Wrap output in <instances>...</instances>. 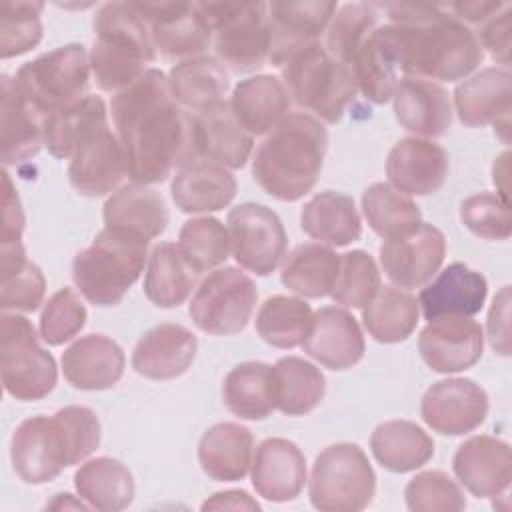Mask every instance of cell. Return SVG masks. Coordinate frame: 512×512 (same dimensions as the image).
I'll return each instance as SVG.
<instances>
[{
  "label": "cell",
  "instance_id": "ab89813d",
  "mask_svg": "<svg viewBox=\"0 0 512 512\" xmlns=\"http://www.w3.org/2000/svg\"><path fill=\"white\" fill-rule=\"evenodd\" d=\"M228 84L224 66L210 56L176 62L168 72V86L174 100L184 110L198 114L222 102Z\"/></svg>",
  "mask_w": 512,
  "mask_h": 512
},
{
  "label": "cell",
  "instance_id": "7a4b0ae2",
  "mask_svg": "<svg viewBox=\"0 0 512 512\" xmlns=\"http://www.w3.org/2000/svg\"><path fill=\"white\" fill-rule=\"evenodd\" d=\"M384 8L390 24L378 26L376 32L406 78L456 82L480 66L484 52L478 36L448 6L388 4Z\"/></svg>",
  "mask_w": 512,
  "mask_h": 512
},
{
  "label": "cell",
  "instance_id": "4fadbf2b",
  "mask_svg": "<svg viewBox=\"0 0 512 512\" xmlns=\"http://www.w3.org/2000/svg\"><path fill=\"white\" fill-rule=\"evenodd\" d=\"M146 22L152 44L166 60H188L212 42V30L198 2H130Z\"/></svg>",
  "mask_w": 512,
  "mask_h": 512
},
{
  "label": "cell",
  "instance_id": "277c9868",
  "mask_svg": "<svg viewBox=\"0 0 512 512\" xmlns=\"http://www.w3.org/2000/svg\"><path fill=\"white\" fill-rule=\"evenodd\" d=\"M90 68L104 92H120L136 82L156 58L146 22L130 2H106L94 16Z\"/></svg>",
  "mask_w": 512,
  "mask_h": 512
},
{
  "label": "cell",
  "instance_id": "e0dca14e",
  "mask_svg": "<svg viewBox=\"0 0 512 512\" xmlns=\"http://www.w3.org/2000/svg\"><path fill=\"white\" fill-rule=\"evenodd\" d=\"M422 360L440 374H454L472 368L484 350L482 326L470 316H446L430 320L420 336Z\"/></svg>",
  "mask_w": 512,
  "mask_h": 512
},
{
  "label": "cell",
  "instance_id": "680465c9",
  "mask_svg": "<svg viewBox=\"0 0 512 512\" xmlns=\"http://www.w3.org/2000/svg\"><path fill=\"white\" fill-rule=\"evenodd\" d=\"M510 32H512V8L506 4L498 14L488 18L482 24L478 42L482 50L486 48L492 60L502 64V68H508L510 64Z\"/></svg>",
  "mask_w": 512,
  "mask_h": 512
},
{
  "label": "cell",
  "instance_id": "1f68e13d",
  "mask_svg": "<svg viewBox=\"0 0 512 512\" xmlns=\"http://www.w3.org/2000/svg\"><path fill=\"white\" fill-rule=\"evenodd\" d=\"M292 98L286 84L272 74H258L240 80L230 98L236 120L248 134H266L290 114Z\"/></svg>",
  "mask_w": 512,
  "mask_h": 512
},
{
  "label": "cell",
  "instance_id": "f546056e",
  "mask_svg": "<svg viewBox=\"0 0 512 512\" xmlns=\"http://www.w3.org/2000/svg\"><path fill=\"white\" fill-rule=\"evenodd\" d=\"M394 116L416 136L438 138L452 124V102L444 86L420 78H402L392 94Z\"/></svg>",
  "mask_w": 512,
  "mask_h": 512
},
{
  "label": "cell",
  "instance_id": "8fae6325",
  "mask_svg": "<svg viewBox=\"0 0 512 512\" xmlns=\"http://www.w3.org/2000/svg\"><path fill=\"white\" fill-rule=\"evenodd\" d=\"M258 300L256 284L234 266L210 272L190 300L196 328L214 336H232L246 328Z\"/></svg>",
  "mask_w": 512,
  "mask_h": 512
},
{
  "label": "cell",
  "instance_id": "5b68a950",
  "mask_svg": "<svg viewBox=\"0 0 512 512\" xmlns=\"http://www.w3.org/2000/svg\"><path fill=\"white\" fill-rule=\"evenodd\" d=\"M150 240L126 230L104 228L72 260V280L94 306H116L140 278Z\"/></svg>",
  "mask_w": 512,
  "mask_h": 512
},
{
  "label": "cell",
  "instance_id": "f1b7e54d",
  "mask_svg": "<svg viewBox=\"0 0 512 512\" xmlns=\"http://www.w3.org/2000/svg\"><path fill=\"white\" fill-rule=\"evenodd\" d=\"M126 356L106 334H86L62 352V372L78 390H108L124 374Z\"/></svg>",
  "mask_w": 512,
  "mask_h": 512
},
{
  "label": "cell",
  "instance_id": "d4e9b609",
  "mask_svg": "<svg viewBox=\"0 0 512 512\" xmlns=\"http://www.w3.org/2000/svg\"><path fill=\"white\" fill-rule=\"evenodd\" d=\"M198 350V338L182 324L164 322L140 336L132 352V368L150 380L182 376Z\"/></svg>",
  "mask_w": 512,
  "mask_h": 512
},
{
  "label": "cell",
  "instance_id": "3957f363",
  "mask_svg": "<svg viewBox=\"0 0 512 512\" xmlns=\"http://www.w3.org/2000/svg\"><path fill=\"white\" fill-rule=\"evenodd\" d=\"M326 150L324 124L312 114L292 112L256 148L252 176L272 198L296 202L314 188Z\"/></svg>",
  "mask_w": 512,
  "mask_h": 512
},
{
  "label": "cell",
  "instance_id": "484cf974",
  "mask_svg": "<svg viewBox=\"0 0 512 512\" xmlns=\"http://www.w3.org/2000/svg\"><path fill=\"white\" fill-rule=\"evenodd\" d=\"M174 204L186 214L218 212L236 196V178L226 166L194 156L182 164L170 182Z\"/></svg>",
  "mask_w": 512,
  "mask_h": 512
},
{
  "label": "cell",
  "instance_id": "7dc6e473",
  "mask_svg": "<svg viewBox=\"0 0 512 512\" xmlns=\"http://www.w3.org/2000/svg\"><path fill=\"white\" fill-rule=\"evenodd\" d=\"M350 68L354 72L356 86L366 100L386 104L392 98L398 86V66L376 28L356 52Z\"/></svg>",
  "mask_w": 512,
  "mask_h": 512
},
{
  "label": "cell",
  "instance_id": "f5cc1de1",
  "mask_svg": "<svg viewBox=\"0 0 512 512\" xmlns=\"http://www.w3.org/2000/svg\"><path fill=\"white\" fill-rule=\"evenodd\" d=\"M406 506L412 512H458L466 508V496L458 482L442 470L416 474L404 488Z\"/></svg>",
  "mask_w": 512,
  "mask_h": 512
},
{
  "label": "cell",
  "instance_id": "836d02e7",
  "mask_svg": "<svg viewBox=\"0 0 512 512\" xmlns=\"http://www.w3.org/2000/svg\"><path fill=\"white\" fill-rule=\"evenodd\" d=\"M106 228L126 230L148 240L160 236L170 220L164 198L146 184L120 186L102 210Z\"/></svg>",
  "mask_w": 512,
  "mask_h": 512
},
{
  "label": "cell",
  "instance_id": "4316f807",
  "mask_svg": "<svg viewBox=\"0 0 512 512\" xmlns=\"http://www.w3.org/2000/svg\"><path fill=\"white\" fill-rule=\"evenodd\" d=\"M44 144V116L12 76L0 80V148L4 166L34 158Z\"/></svg>",
  "mask_w": 512,
  "mask_h": 512
},
{
  "label": "cell",
  "instance_id": "ac0fdd59",
  "mask_svg": "<svg viewBox=\"0 0 512 512\" xmlns=\"http://www.w3.org/2000/svg\"><path fill=\"white\" fill-rule=\"evenodd\" d=\"M128 176V156L120 138L106 126L86 138L68 166L72 188L88 198L114 192Z\"/></svg>",
  "mask_w": 512,
  "mask_h": 512
},
{
  "label": "cell",
  "instance_id": "e7e4bbea",
  "mask_svg": "<svg viewBox=\"0 0 512 512\" xmlns=\"http://www.w3.org/2000/svg\"><path fill=\"white\" fill-rule=\"evenodd\" d=\"M508 158L510 154L508 152H502L496 162H494V168H492V182L496 184V192L498 196L508 202V186H506V174H508Z\"/></svg>",
  "mask_w": 512,
  "mask_h": 512
},
{
  "label": "cell",
  "instance_id": "ffe728a7",
  "mask_svg": "<svg viewBox=\"0 0 512 512\" xmlns=\"http://www.w3.org/2000/svg\"><path fill=\"white\" fill-rule=\"evenodd\" d=\"M338 2L300 0V2H270V50L268 62L276 68L298 48L320 40L328 28Z\"/></svg>",
  "mask_w": 512,
  "mask_h": 512
},
{
  "label": "cell",
  "instance_id": "d590c367",
  "mask_svg": "<svg viewBox=\"0 0 512 512\" xmlns=\"http://www.w3.org/2000/svg\"><path fill=\"white\" fill-rule=\"evenodd\" d=\"M270 388L274 410L288 416H302L322 402L326 378L312 362L286 356L270 366Z\"/></svg>",
  "mask_w": 512,
  "mask_h": 512
},
{
  "label": "cell",
  "instance_id": "7402d4cb",
  "mask_svg": "<svg viewBox=\"0 0 512 512\" xmlns=\"http://www.w3.org/2000/svg\"><path fill=\"white\" fill-rule=\"evenodd\" d=\"M452 468L456 478L476 498L502 496L512 480L510 446L488 434L472 436L458 446Z\"/></svg>",
  "mask_w": 512,
  "mask_h": 512
},
{
  "label": "cell",
  "instance_id": "cb8c5ba5",
  "mask_svg": "<svg viewBox=\"0 0 512 512\" xmlns=\"http://www.w3.org/2000/svg\"><path fill=\"white\" fill-rule=\"evenodd\" d=\"M252 486L268 502H290L306 484L304 452L286 438L260 442L250 464Z\"/></svg>",
  "mask_w": 512,
  "mask_h": 512
},
{
  "label": "cell",
  "instance_id": "83f0119b",
  "mask_svg": "<svg viewBox=\"0 0 512 512\" xmlns=\"http://www.w3.org/2000/svg\"><path fill=\"white\" fill-rule=\"evenodd\" d=\"M486 294L488 282L478 270L462 262H452L436 280L424 284L418 306L428 322L446 316H474L482 310Z\"/></svg>",
  "mask_w": 512,
  "mask_h": 512
},
{
  "label": "cell",
  "instance_id": "9f6ffc18",
  "mask_svg": "<svg viewBox=\"0 0 512 512\" xmlns=\"http://www.w3.org/2000/svg\"><path fill=\"white\" fill-rule=\"evenodd\" d=\"M46 280L42 270L34 262H26L14 274L2 278L0 286V308L20 310V312H36L44 300Z\"/></svg>",
  "mask_w": 512,
  "mask_h": 512
},
{
  "label": "cell",
  "instance_id": "30bf717a",
  "mask_svg": "<svg viewBox=\"0 0 512 512\" xmlns=\"http://www.w3.org/2000/svg\"><path fill=\"white\" fill-rule=\"evenodd\" d=\"M90 72L86 48L72 42L22 64L14 80L30 104L46 118L84 98Z\"/></svg>",
  "mask_w": 512,
  "mask_h": 512
},
{
  "label": "cell",
  "instance_id": "8d00e7d4",
  "mask_svg": "<svg viewBox=\"0 0 512 512\" xmlns=\"http://www.w3.org/2000/svg\"><path fill=\"white\" fill-rule=\"evenodd\" d=\"M370 450L376 462L390 472H412L434 456V440L410 420H388L374 428Z\"/></svg>",
  "mask_w": 512,
  "mask_h": 512
},
{
  "label": "cell",
  "instance_id": "d6986e66",
  "mask_svg": "<svg viewBox=\"0 0 512 512\" xmlns=\"http://www.w3.org/2000/svg\"><path fill=\"white\" fill-rule=\"evenodd\" d=\"M454 106L464 126L494 124L508 140L512 110V74L508 68L490 66L462 80L454 88Z\"/></svg>",
  "mask_w": 512,
  "mask_h": 512
},
{
  "label": "cell",
  "instance_id": "9a60e30c",
  "mask_svg": "<svg viewBox=\"0 0 512 512\" xmlns=\"http://www.w3.org/2000/svg\"><path fill=\"white\" fill-rule=\"evenodd\" d=\"M420 414L434 432L462 436L486 420L488 394L470 378L438 380L424 392Z\"/></svg>",
  "mask_w": 512,
  "mask_h": 512
},
{
  "label": "cell",
  "instance_id": "7c38bea8",
  "mask_svg": "<svg viewBox=\"0 0 512 512\" xmlns=\"http://www.w3.org/2000/svg\"><path fill=\"white\" fill-rule=\"evenodd\" d=\"M230 252L236 262L258 274H272L286 256L288 236L282 220L264 204L244 202L234 206L226 218Z\"/></svg>",
  "mask_w": 512,
  "mask_h": 512
},
{
  "label": "cell",
  "instance_id": "bcb514c9",
  "mask_svg": "<svg viewBox=\"0 0 512 512\" xmlns=\"http://www.w3.org/2000/svg\"><path fill=\"white\" fill-rule=\"evenodd\" d=\"M312 314L314 312L306 300L276 294L266 298L260 306L256 314V332L274 348H296L308 334Z\"/></svg>",
  "mask_w": 512,
  "mask_h": 512
},
{
  "label": "cell",
  "instance_id": "6da1fadb",
  "mask_svg": "<svg viewBox=\"0 0 512 512\" xmlns=\"http://www.w3.org/2000/svg\"><path fill=\"white\" fill-rule=\"evenodd\" d=\"M112 122L136 184L164 182L196 156L194 116L172 96L168 76L148 68L110 102Z\"/></svg>",
  "mask_w": 512,
  "mask_h": 512
},
{
  "label": "cell",
  "instance_id": "5bb4252c",
  "mask_svg": "<svg viewBox=\"0 0 512 512\" xmlns=\"http://www.w3.org/2000/svg\"><path fill=\"white\" fill-rule=\"evenodd\" d=\"M10 458L16 476L26 484H46L74 466L56 416H32L20 422L10 440Z\"/></svg>",
  "mask_w": 512,
  "mask_h": 512
},
{
  "label": "cell",
  "instance_id": "d6a6232c",
  "mask_svg": "<svg viewBox=\"0 0 512 512\" xmlns=\"http://www.w3.org/2000/svg\"><path fill=\"white\" fill-rule=\"evenodd\" d=\"M254 436L236 422L210 426L198 444V462L204 474L216 482L242 480L252 464Z\"/></svg>",
  "mask_w": 512,
  "mask_h": 512
},
{
  "label": "cell",
  "instance_id": "6125c7cd",
  "mask_svg": "<svg viewBox=\"0 0 512 512\" xmlns=\"http://www.w3.org/2000/svg\"><path fill=\"white\" fill-rule=\"evenodd\" d=\"M504 6H506V2H454V4H448L450 12H454V16L464 24L466 22L468 24H484L488 18L498 14Z\"/></svg>",
  "mask_w": 512,
  "mask_h": 512
},
{
  "label": "cell",
  "instance_id": "c3c4849f",
  "mask_svg": "<svg viewBox=\"0 0 512 512\" xmlns=\"http://www.w3.org/2000/svg\"><path fill=\"white\" fill-rule=\"evenodd\" d=\"M178 248L196 274L218 268L230 254V238L226 226L212 216L190 218L178 234Z\"/></svg>",
  "mask_w": 512,
  "mask_h": 512
},
{
  "label": "cell",
  "instance_id": "4dcf8cb0",
  "mask_svg": "<svg viewBox=\"0 0 512 512\" xmlns=\"http://www.w3.org/2000/svg\"><path fill=\"white\" fill-rule=\"evenodd\" d=\"M194 146L202 158L226 168H242L252 154L254 140L232 114L230 102L222 100L194 116Z\"/></svg>",
  "mask_w": 512,
  "mask_h": 512
},
{
  "label": "cell",
  "instance_id": "44dd1931",
  "mask_svg": "<svg viewBox=\"0 0 512 512\" xmlns=\"http://www.w3.org/2000/svg\"><path fill=\"white\" fill-rule=\"evenodd\" d=\"M386 176L388 184L406 196L434 194L448 176V154L428 138H402L388 152Z\"/></svg>",
  "mask_w": 512,
  "mask_h": 512
},
{
  "label": "cell",
  "instance_id": "52a82bcc",
  "mask_svg": "<svg viewBox=\"0 0 512 512\" xmlns=\"http://www.w3.org/2000/svg\"><path fill=\"white\" fill-rule=\"evenodd\" d=\"M212 34L214 50L230 72L260 70L270 50L266 2H198Z\"/></svg>",
  "mask_w": 512,
  "mask_h": 512
},
{
  "label": "cell",
  "instance_id": "db71d44e",
  "mask_svg": "<svg viewBox=\"0 0 512 512\" xmlns=\"http://www.w3.org/2000/svg\"><path fill=\"white\" fill-rule=\"evenodd\" d=\"M86 306L80 296L64 286L54 292L40 314V338L48 346H60L72 340L86 324Z\"/></svg>",
  "mask_w": 512,
  "mask_h": 512
},
{
  "label": "cell",
  "instance_id": "be15d7a7",
  "mask_svg": "<svg viewBox=\"0 0 512 512\" xmlns=\"http://www.w3.org/2000/svg\"><path fill=\"white\" fill-rule=\"evenodd\" d=\"M202 510H260V504L244 490H224L212 494Z\"/></svg>",
  "mask_w": 512,
  "mask_h": 512
},
{
  "label": "cell",
  "instance_id": "9c48e42d",
  "mask_svg": "<svg viewBox=\"0 0 512 512\" xmlns=\"http://www.w3.org/2000/svg\"><path fill=\"white\" fill-rule=\"evenodd\" d=\"M0 358L4 390L22 402L48 396L58 380L54 356L42 348L32 322L22 314L0 316Z\"/></svg>",
  "mask_w": 512,
  "mask_h": 512
},
{
  "label": "cell",
  "instance_id": "603a6c76",
  "mask_svg": "<svg viewBox=\"0 0 512 512\" xmlns=\"http://www.w3.org/2000/svg\"><path fill=\"white\" fill-rule=\"evenodd\" d=\"M304 352L330 370H346L364 356L366 342L358 320L340 306H324L312 314Z\"/></svg>",
  "mask_w": 512,
  "mask_h": 512
},
{
  "label": "cell",
  "instance_id": "8992f818",
  "mask_svg": "<svg viewBox=\"0 0 512 512\" xmlns=\"http://www.w3.org/2000/svg\"><path fill=\"white\" fill-rule=\"evenodd\" d=\"M278 70L290 98L328 124L342 118L358 92L352 68L332 58L320 40L294 50Z\"/></svg>",
  "mask_w": 512,
  "mask_h": 512
},
{
  "label": "cell",
  "instance_id": "74e56055",
  "mask_svg": "<svg viewBox=\"0 0 512 512\" xmlns=\"http://www.w3.org/2000/svg\"><path fill=\"white\" fill-rule=\"evenodd\" d=\"M108 126L106 104L100 96L82 100L44 118V146L54 158H72L78 146Z\"/></svg>",
  "mask_w": 512,
  "mask_h": 512
},
{
  "label": "cell",
  "instance_id": "03108f58",
  "mask_svg": "<svg viewBox=\"0 0 512 512\" xmlns=\"http://www.w3.org/2000/svg\"><path fill=\"white\" fill-rule=\"evenodd\" d=\"M46 508H86V504L80 500H72L70 494H56L52 502L46 504Z\"/></svg>",
  "mask_w": 512,
  "mask_h": 512
},
{
  "label": "cell",
  "instance_id": "e575fe53",
  "mask_svg": "<svg viewBox=\"0 0 512 512\" xmlns=\"http://www.w3.org/2000/svg\"><path fill=\"white\" fill-rule=\"evenodd\" d=\"M304 234L330 246H348L362 234V220L354 198L324 190L314 194L300 212Z\"/></svg>",
  "mask_w": 512,
  "mask_h": 512
},
{
  "label": "cell",
  "instance_id": "60d3db41",
  "mask_svg": "<svg viewBox=\"0 0 512 512\" xmlns=\"http://www.w3.org/2000/svg\"><path fill=\"white\" fill-rule=\"evenodd\" d=\"M196 278V270L184 260L178 244L160 242L148 256L144 294L160 308H174L190 296Z\"/></svg>",
  "mask_w": 512,
  "mask_h": 512
},
{
  "label": "cell",
  "instance_id": "91938a15",
  "mask_svg": "<svg viewBox=\"0 0 512 512\" xmlns=\"http://www.w3.org/2000/svg\"><path fill=\"white\" fill-rule=\"evenodd\" d=\"M24 210L20 196L12 184L10 174L2 172V234H0V246L10 244H22V232H24Z\"/></svg>",
  "mask_w": 512,
  "mask_h": 512
},
{
  "label": "cell",
  "instance_id": "f35d334b",
  "mask_svg": "<svg viewBox=\"0 0 512 512\" xmlns=\"http://www.w3.org/2000/svg\"><path fill=\"white\" fill-rule=\"evenodd\" d=\"M78 496L96 510L118 512L134 500L132 472L116 458L98 456L84 462L74 474Z\"/></svg>",
  "mask_w": 512,
  "mask_h": 512
},
{
  "label": "cell",
  "instance_id": "ee69618b",
  "mask_svg": "<svg viewBox=\"0 0 512 512\" xmlns=\"http://www.w3.org/2000/svg\"><path fill=\"white\" fill-rule=\"evenodd\" d=\"M362 212L372 232L384 240L406 236L422 224L418 204L388 182H374L362 192Z\"/></svg>",
  "mask_w": 512,
  "mask_h": 512
},
{
  "label": "cell",
  "instance_id": "11a10c76",
  "mask_svg": "<svg viewBox=\"0 0 512 512\" xmlns=\"http://www.w3.org/2000/svg\"><path fill=\"white\" fill-rule=\"evenodd\" d=\"M464 226L486 240H508L512 232L510 208L496 192L472 194L460 204Z\"/></svg>",
  "mask_w": 512,
  "mask_h": 512
},
{
  "label": "cell",
  "instance_id": "816d5d0a",
  "mask_svg": "<svg viewBox=\"0 0 512 512\" xmlns=\"http://www.w3.org/2000/svg\"><path fill=\"white\" fill-rule=\"evenodd\" d=\"M42 2L4 0L0 4V58H14L36 48L42 40Z\"/></svg>",
  "mask_w": 512,
  "mask_h": 512
},
{
  "label": "cell",
  "instance_id": "2e32d148",
  "mask_svg": "<svg viewBox=\"0 0 512 512\" xmlns=\"http://www.w3.org/2000/svg\"><path fill=\"white\" fill-rule=\"evenodd\" d=\"M378 256L384 274L398 288H420L440 270L446 256V238L440 228L422 222L406 236L384 240Z\"/></svg>",
  "mask_w": 512,
  "mask_h": 512
},
{
  "label": "cell",
  "instance_id": "7bdbcfd3",
  "mask_svg": "<svg viewBox=\"0 0 512 512\" xmlns=\"http://www.w3.org/2000/svg\"><path fill=\"white\" fill-rule=\"evenodd\" d=\"M420 316L416 296L396 286H380L376 296L362 308V322L368 334L382 344L406 340Z\"/></svg>",
  "mask_w": 512,
  "mask_h": 512
},
{
  "label": "cell",
  "instance_id": "ba28073f",
  "mask_svg": "<svg viewBox=\"0 0 512 512\" xmlns=\"http://www.w3.org/2000/svg\"><path fill=\"white\" fill-rule=\"evenodd\" d=\"M376 492V474L364 450L352 442L324 448L310 474V502L322 512L364 510Z\"/></svg>",
  "mask_w": 512,
  "mask_h": 512
},
{
  "label": "cell",
  "instance_id": "681fc988",
  "mask_svg": "<svg viewBox=\"0 0 512 512\" xmlns=\"http://www.w3.org/2000/svg\"><path fill=\"white\" fill-rule=\"evenodd\" d=\"M376 16L378 12L374 4L354 2L340 6L326 28L324 48L328 50V54L338 62L350 66L356 52L374 32Z\"/></svg>",
  "mask_w": 512,
  "mask_h": 512
},
{
  "label": "cell",
  "instance_id": "f6af8a7d",
  "mask_svg": "<svg viewBox=\"0 0 512 512\" xmlns=\"http://www.w3.org/2000/svg\"><path fill=\"white\" fill-rule=\"evenodd\" d=\"M226 408L242 420H264L274 410L270 388V366L264 362H242L234 366L222 386Z\"/></svg>",
  "mask_w": 512,
  "mask_h": 512
},
{
  "label": "cell",
  "instance_id": "f907efd6",
  "mask_svg": "<svg viewBox=\"0 0 512 512\" xmlns=\"http://www.w3.org/2000/svg\"><path fill=\"white\" fill-rule=\"evenodd\" d=\"M382 278L374 258L366 250L340 254L336 282L330 296L346 308H364L380 290Z\"/></svg>",
  "mask_w": 512,
  "mask_h": 512
},
{
  "label": "cell",
  "instance_id": "94428289",
  "mask_svg": "<svg viewBox=\"0 0 512 512\" xmlns=\"http://www.w3.org/2000/svg\"><path fill=\"white\" fill-rule=\"evenodd\" d=\"M488 340L498 354L510 356V286H502L494 296L488 312Z\"/></svg>",
  "mask_w": 512,
  "mask_h": 512
},
{
  "label": "cell",
  "instance_id": "b9f144b4",
  "mask_svg": "<svg viewBox=\"0 0 512 512\" xmlns=\"http://www.w3.org/2000/svg\"><path fill=\"white\" fill-rule=\"evenodd\" d=\"M340 264V254L316 242L296 246L284 266L282 284L302 298H324L332 292Z\"/></svg>",
  "mask_w": 512,
  "mask_h": 512
},
{
  "label": "cell",
  "instance_id": "6f0895ef",
  "mask_svg": "<svg viewBox=\"0 0 512 512\" xmlns=\"http://www.w3.org/2000/svg\"><path fill=\"white\" fill-rule=\"evenodd\" d=\"M54 416L64 428L72 454V464L86 460L98 448L102 436L96 412L86 406H64Z\"/></svg>",
  "mask_w": 512,
  "mask_h": 512
}]
</instances>
